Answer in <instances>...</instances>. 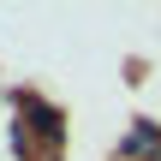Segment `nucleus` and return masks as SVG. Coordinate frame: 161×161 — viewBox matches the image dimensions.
<instances>
[{"label": "nucleus", "mask_w": 161, "mask_h": 161, "mask_svg": "<svg viewBox=\"0 0 161 161\" xmlns=\"http://www.w3.org/2000/svg\"><path fill=\"white\" fill-rule=\"evenodd\" d=\"M125 155H131V161H155V155H161V131L149 125V119H137V125H131V137H125Z\"/></svg>", "instance_id": "nucleus-1"}]
</instances>
